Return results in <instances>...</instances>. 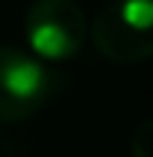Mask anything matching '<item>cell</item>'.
Masks as SVG:
<instances>
[{
  "instance_id": "obj_1",
  "label": "cell",
  "mask_w": 153,
  "mask_h": 157,
  "mask_svg": "<svg viewBox=\"0 0 153 157\" xmlns=\"http://www.w3.org/2000/svg\"><path fill=\"white\" fill-rule=\"evenodd\" d=\"M90 39L114 63L153 58V0H114L102 6L90 21Z\"/></svg>"
},
{
  "instance_id": "obj_2",
  "label": "cell",
  "mask_w": 153,
  "mask_h": 157,
  "mask_svg": "<svg viewBox=\"0 0 153 157\" xmlns=\"http://www.w3.org/2000/svg\"><path fill=\"white\" fill-rule=\"evenodd\" d=\"M57 76L48 60L15 45H0V121H24L54 97Z\"/></svg>"
},
{
  "instance_id": "obj_3",
  "label": "cell",
  "mask_w": 153,
  "mask_h": 157,
  "mask_svg": "<svg viewBox=\"0 0 153 157\" xmlns=\"http://www.w3.org/2000/svg\"><path fill=\"white\" fill-rule=\"evenodd\" d=\"M87 15L75 0H33L24 15V39L42 60H69L87 42Z\"/></svg>"
},
{
  "instance_id": "obj_4",
  "label": "cell",
  "mask_w": 153,
  "mask_h": 157,
  "mask_svg": "<svg viewBox=\"0 0 153 157\" xmlns=\"http://www.w3.org/2000/svg\"><path fill=\"white\" fill-rule=\"evenodd\" d=\"M129 157H153V118L141 121L129 142Z\"/></svg>"
}]
</instances>
